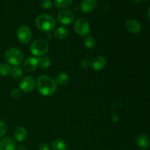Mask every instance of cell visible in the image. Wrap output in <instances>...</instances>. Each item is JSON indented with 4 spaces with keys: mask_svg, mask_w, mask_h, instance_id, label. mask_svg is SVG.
Instances as JSON below:
<instances>
[{
    "mask_svg": "<svg viewBox=\"0 0 150 150\" xmlns=\"http://www.w3.org/2000/svg\"><path fill=\"white\" fill-rule=\"evenodd\" d=\"M37 88L40 93L43 96H51L57 89L55 81L47 75H42L37 81Z\"/></svg>",
    "mask_w": 150,
    "mask_h": 150,
    "instance_id": "obj_1",
    "label": "cell"
},
{
    "mask_svg": "<svg viewBox=\"0 0 150 150\" xmlns=\"http://www.w3.org/2000/svg\"><path fill=\"white\" fill-rule=\"evenodd\" d=\"M37 28L41 32L48 33L54 30L56 26V20L53 16L48 14H41L35 20Z\"/></svg>",
    "mask_w": 150,
    "mask_h": 150,
    "instance_id": "obj_2",
    "label": "cell"
},
{
    "mask_svg": "<svg viewBox=\"0 0 150 150\" xmlns=\"http://www.w3.org/2000/svg\"><path fill=\"white\" fill-rule=\"evenodd\" d=\"M23 54L20 49L16 48H8L4 53V58L8 64L14 67L18 66L23 62Z\"/></svg>",
    "mask_w": 150,
    "mask_h": 150,
    "instance_id": "obj_3",
    "label": "cell"
},
{
    "mask_svg": "<svg viewBox=\"0 0 150 150\" xmlns=\"http://www.w3.org/2000/svg\"><path fill=\"white\" fill-rule=\"evenodd\" d=\"M49 50V45L44 39H37L32 42L30 51L35 57H40L45 56Z\"/></svg>",
    "mask_w": 150,
    "mask_h": 150,
    "instance_id": "obj_4",
    "label": "cell"
},
{
    "mask_svg": "<svg viewBox=\"0 0 150 150\" xmlns=\"http://www.w3.org/2000/svg\"><path fill=\"white\" fill-rule=\"evenodd\" d=\"M74 30L79 36H88L90 32V25L89 21L84 18H79L75 22Z\"/></svg>",
    "mask_w": 150,
    "mask_h": 150,
    "instance_id": "obj_5",
    "label": "cell"
},
{
    "mask_svg": "<svg viewBox=\"0 0 150 150\" xmlns=\"http://www.w3.org/2000/svg\"><path fill=\"white\" fill-rule=\"evenodd\" d=\"M16 36L19 42L22 44H27L32 38V32L30 28L27 26H21L18 29Z\"/></svg>",
    "mask_w": 150,
    "mask_h": 150,
    "instance_id": "obj_6",
    "label": "cell"
},
{
    "mask_svg": "<svg viewBox=\"0 0 150 150\" xmlns=\"http://www.w3.org/2000/svg\"><path fill=\"white\" fill-rule=\"evenodd\" d=\"M35 86V80L32 76H26L21 80L19 83V88L21 92L29 93L33 91Z\"/></svg>",
    "mask_w": 150,
    "mask_h": 150,
    "instance_id": "obj_7",
    "label": "cell"
},
{
    "mask_svg": "<svg viewBox=\"0 0 150 150\" xmlns=\"http://www.w3.org/2000/svg\"><path fill=\"white\" fill-rule=\"evenodd\" d=\"M57 19L61 24H71L74 21V14L68 10H62L58 13Z\"/></svg>",
    "mask_w": 150,
    "mask_h": 150,
    "instance_id": "obj_8",
    "label": "cell"
},
{
    "mask_svg": "<svg viewBox=\"0 0 150 150\" xmlns=\"http://www.w3.org/2000/svg\"><path fill=\"white\" fill-rule=\"evenodd\" d=\"M38 67V59L36 57H30L23 62V67L26 72L32 73L35 71Z\"/></svg>",
    "mask_w": 150,
    "mask_h": 150,
    "instance_id": "obj_9",
    "label": "cell"
},
{
    "mask_svg": "<svg viewBox=\"0 0 150 150\" xmlns=\"http://www.w3.org/2000/svg\"><path fill=\"white\" fill-rule=\"evenodd\" d=\"M16 142L14 139L6 137L0 141V150H16Z\"/></svg>",
    "mask_w": 150,
    "mask_h": 150,
    "instance_id": "obj_10",
    "label": "cell"
},
{
    "mask_svg": "<svg viewBox=\"0 0 150 150\" xmlns=\"http://www.w3.org/2000/svg\"><path fill=\"white\" fill-rule=\"evenodd\" d=\"M126 29L132 34H138L141 32L142 26L139 22L135 19H130L125 23Z\"/></svg>",
    "mask_w": 150,
    "mask_h": 150,
    "instance_id": "obj_11",
    "label": "cell"
},
{
    "mask_svg": "<svg viewBox=\"0 0 150 150\" xmlns=\"http://www.w3.org/2000/svg\"><path fill=\"white\" fill-rule=\"evenodd\" d=\"M97 4V0H83L81 3L80 8L84 13H89L95 10Z\"/></svg>",
    "mask_w": 150,
    "mask_h": 150,
    "instance_id": "obj_12",
    "label": "cell"
},
{
    "mask_svg": "<svg viewBox=\"0 0 150 150\" xmlns=\"http://www.w3.org/2000/svg\"><path fill=\"white\" fill-rule=\"evenodd\" d=\"M107 64V60L103 56H98L93 59L92 62V68L95 70H101L105 68Z\"/></svg>",
    "mask_w": 150,
    "mask_h": 150,
    "instance_id": "obj_13",
    "label": "cell"
},
{
    "mask_svg": "<svg viewBox=\"0 0 150 150\" xmlns=\"http://www.w3.org/2000/svg\"><path fill=\"white\" fill-rule=\"evenodd\" d=\"M28 135V132L26 129L23 126L18 127L14 131V137L17 142H23L26 139Z\"/></svg>",
    "mask_w": 150,
    "mask_h": 150,
    "instance_id": "obj_14",
    "label": "cell"
},
{
    "mask_svg": "<svg viewBox=\"0 0 150 150\" xmlns=\"http://www.w3.org/2000/svg\"><path fill=\"white\" fill-rule=\"evenodd\" d=\"M136 144L141 149H146L149 147L150 141L149 137L144 134H141L136 138Z\"/></svg>",
    "mask_w": 150,
    "mask_h": 150,
    "instance_id": "obj_15",
    "label": "cell"
},
{
    "mask_svg": "<svg viewBox=\"0 0 150 150\" xmlns=\"http://www.w3.org/2000/svg\"><path fill=\"white\" fill-rule=\"evenodd\" d=\"M54 37L58 40H63L65 39L69 35V32L67 30V28L63 27V26H60L57 29H55L54 31Z\"/></svg>",
    "mask_w": 150,
    "mask_h": 150,
    "instance_id": "obj_16",
    "label": "cell"
},
{
    "mask_svg": "<svg viewBox=\"0 0 150 150\" xmlns=\"http://www.w3.org/2000/svg\"><path fill=\"white\" fill-rule=\"evenodd\" d=\"M51 149L53 150H67V146L65 142L61 139H54L51 143Z\"/></svg>",
    "mask_w": 150,
    "mask_h": 150,
    "instance_id": "obj_17",
    "label": "cell"
},
{
    "mask_svg": "<svg viewBox=\"0 0 150 150\" xmlns=\"http://www.w3.org/2000/svg\"><path fill=\"white\" fill-rule=\"evenodd\" d=\"M69 80H70V77L68 75L65 73H59V74L57 75L55 78V82L57 84L59 85H65L68 83Z\"/></svg>",
    "mask_w": 150,
    "mask_h": 150,
    "instance_id": "obj_18",
    "label": "cell"
},
{
    "mask_svg": "<svg viewBox=\"0 0 150 150\" xmlns=\"http://www.w3.org/2000/svg\"><path fill=\"white\" fill-rule=\"evenodd\" d=\"M12 67L7 62H2L0 64V76H7L10 75Z\"/></svg>",
    "mask_w": 150,
    "mask_h": 150,
    "instance_id": "obj_19",
    "label": "cell"
},
{
    "mask_svg": "<svg viewBox=\"0 0 150 150\" xmlns=\"http://www.w3.org/2000/svg\"><path fill=\"white\" fill-rule=\"evenodd\" d=\"M38 59V65L43 69H46L50 67L51 65V59L47 56H42V57H39Z\"/></svg>",
    "mask_w": 150,
    "mask_h": 150,
    "instance_id": "obj_20",
    "label": "cell"
},
{
    "mask_svg": "<svg viewBox=\"0 0 150 150\" xmlns=\"http://www.w3.org/2000/svg\"><path fill=\"white\" fill-rule=\"evenodd\" d=\"M73 3V0H54L55 7L58 9H64L70 7Z\"/></svg>",
    "mask_w": 150,
    "mask_h": 150,
    "instance_id": "obj_21",
    "label": "cell"
},
{
    "mask_svg": "<svg viewBox=\"0 0 150 150\" xmlns=\"http://www.w3.org/2000/svg\"><path fill=\"white\" fill-rule=\"evenodd\" d=\"M10 76H12L14 80H20L23 76V71H22L21 68L16 66L12 68L11 73H10Z\"/></svg>",
    "mask_w": 150,
    "mask_h": 150,
    "instance_id": "obj_22",
    "label": "cell"
},
{
    "mask_svg": "<svg viewBox=\"0 0 150 150\" xmlns=\"http://www.w3.org/2000/svg\"><path fill=\"white\" fill-rule=\"evenodd\" d=\"M84 45L89 49H94L96 46V40L92 36H86L84 39Z\"/></svg>",
    "mask_w": 150,
    "mask_h": 150,
    "instance_id": "obj_23",
    "label": "cell"
},
{
    "mask_svg": "<svg viewBox=\"0 0 150 150\" xmlns=\"http://www.w3.org/2000/svg\"><path fill=\"white\" fill-rule=\"evenodd\" d=\"M7 125L4 121L0 120V138L3 137L7 132Z\"/></svg>",
    "mask_w": 150,
    "mask_h": 150,
    "instance_id": "obj_24",
    "label": "cell"
},
{
    "mask_svg": "<svg viewBox=\"0 0 150 150\" xmlns=\"http://www.w3.org/2000/svg\"><path fill=\"white\" fill-rule=\"evenodd\" d=\"M40 4L42 8L46 9V10H48L53 7V2L51 0H41Z\"/></svg>",
    "mask_w": 150,
    "mask_h": 150,
    "instance_id": "obj_25",
    "label": "cell"
},
{
    "mask_svg": "<svg viewBox=\"0 0 150 150\" xmlns=\"http://www.w3.org/2000/svg\"><path fill=\"white\" fill-rule=\"evenodd\" d=\"M21 93V91L18 89H14L12 90L11 93H10V96L13 99H18V98H20Z\"/></svg>",
    "mask_w": 150,
    "mask_h": 150,
    "instance_id": "obj_26",
    "label": "cell"
},
{
    "mask_svg": "<svg viewBox=\"0 0 150 150\" xmlns=\"http://www.w3.org/2000/svg\"><path fill=\"white\" fill-rule=\"evenodd\" d=\"M92 66V62L88 59H84L81 62V67L83 69H89Z\"/></svg>",
    "mask_w": 150,
    "mask_h": 150,
    "instance_id": "obj_27",
    "label": "cell"
},
{
    "mask_svg": "<svg viewBox=\"0 0 150 150\" xmlns=\"http://www.w3.org/2000/svg\"><path fill=\"white\" fill-rule=\"evenodd\" d=\"M39 150H51L49 145L47 143H41L38 146Z\"/></svg>",
    "mask_w": 150,
    "mask_h": 150,
    "instance_id": "obj_28",
    "label": "cell"
},
{
    "mask_svg": "<svg viewBox=\"0 0 150 150\" xmlns=\"http://www.w3.org/2000/svg\"><path fill=\"white\" fill-rule=\"evenodd\" d=\"M18 150H27L26 147L25 146V145H19L17 147Z\"/></svg>",
    "mask_w": 150,
    "mask_h": 150,
    "instance_id": "obj_29",
    "label": "cell"
},
{
    "mask_svg": "<svg viewBox=\"0 0 150 150\" xmlns=\"http://www.w3.org/2000/svg\"><path fill=\"white\" fill-rule=\"evenodd\" d=\"M148 17H149V19L150 20V7L148 10Z\"/></svg>",
    "mask_w": 150,
    "mask_h": 150,
    "instance_id": "obj_30",
    "label": "cell"
},
{
    "mask_svg": "<svg viewBox=\"0 0 150 150\" xmlns=\"http://www.w3.org/2000/svg\"><path fill=\"white\" fill-rule=\"evenodd\" d=\"M135 1H142V0H135Z\"/></svg>",
    "mask_w": 150,
    "mask_h": 150,
    "instance_id": "obj_31",
    "label": "cell"
}]
</instances>
